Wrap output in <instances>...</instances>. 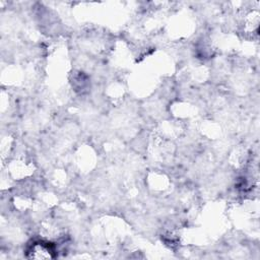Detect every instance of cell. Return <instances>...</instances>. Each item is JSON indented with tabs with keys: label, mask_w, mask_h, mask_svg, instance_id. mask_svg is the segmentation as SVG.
<instances>
[{
	"label": "cell",
	"mask_w": 260,
	"mask_h": 260,
	"mask_svg": "<svg viewBox=\"0 0 260 260\" xmlns=\"http://www.w3.org/2000/svg\"><path fill=\"white\" fill-rule=\"evenodd\" d=\"M28 258L46 259L53 257V250L44 243H35L28 250Z\"/></svg>",
	"instance_id": "cell-1"
}]
</instances>
